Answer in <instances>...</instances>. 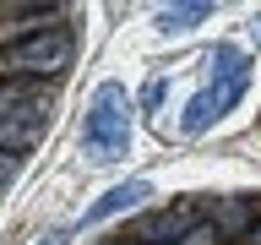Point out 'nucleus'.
Returning <instances> with one entry per match:
<instances>
[{
	"instance_id": "f257e3e1",
	"label": "nucleus",
	"mask_w": 261,
	"mask_h": 245,
	"mask_svg": "<svg viewBox=\"0 0 261 245\" xmlns=\"http://www.w3.org/2000/svg\"><path fill=\"white\" fill-rule=\"evenodd\" d=\"M82 147L93 153V163L125 158V147H130V98H125V87H120V82H103V87L93 93Z\"/></svg>"
},
{
	"instance_id": "f03ea898",
	"label": "nucleus",
	"mask_w": 261,
	"mask_h": 245,
	"mask_svg": "<svg viewBox=\"0 0 261 245\" xmlns=\"http://www.w3.org/2000/svg\"><path fill=\"white\" fill-rule=\"evenodd\" d=\"M65 65H71V33L65 28H38L0 49V77H55Z\"/></svg>"
},
{
	"instance_id": "7ed1b4c3",
	"label": "nucleus",
	"mask_w": 261,
	"mask_h": 245,
	"mask_svg": "<svg viewBox=\"0 0 261 245\" xmlns=\"http://www.w3.org/2000/svg\"><path fill=\"white\" fill-rule=\"evenodd\" d=\"M49 131V98L33 82H0V147H33Z\"/></svg>"
},
{
	"instance_id": "20e7f679",
	"label": "nucleus",
	"mask_w": 261,
	"mask_h": 245,
	"mask_svg": "<svg viewBox=\"0 0 261 245\" xmlns=\"http://www.w3.org/2000/svg\"><path fill=\"white\" fill-rule=\"evenodd\" d=\"M245 82H250V77H212V87H201V93L185 104V120H179L185 136H201L212 120H223V114L245 98Z\"/></svg>"
},
{
	"instance_id": "39448f33",
	"label": "nucleus",
	"mask_w": 261,
	"mask_h": 245,
	"mask_svg": "<svg viewBox=\"0 0 261 245\" xmlns=\"http://www.w3.org/2000/svg\"><path fill=\"white\" fill-rule=\"evenodd\" d=\"M152 196V185L147 180H125V185H114V191H103L93 202V207L82 212V224L76 229H87V224H103V218H114V212H125V207H136V202H147Z\"/></svg>"
},
{
	"instance_id": "423d86ee",
	"label": "nucleus",
	"mask_w": 261,
	"mask_h": 245,
	"mask_svg": "<svg viewBox=\"0 0 261 245\" xmlns=\"http://www.w3.org/2000/svg\"><path fill=\"white\" fill-rule=\"evenodd\" d=\"M185 234H191V207L158 212V218H147V229H142V240H152V245H174V240H185Z\"/></svg>"
},
{
	"instance_id": "0eeeda50",
	"label": "nucleus",
	"mask_w": 261,
	"mask_h": 245,
	"mask_svg": "<svg viewBox=\"0 0 261 245\" xmlns=\"http://www.w3.org/2000/svg\"><path fill=\"white\" fill-rule=\"evenodd\" d=\"M212 6L207 0H196V6H163L158 11V33H191L196 22H207Z\"/></svg>"
},
{
	"instance_id": "6e6552de",
	"label": "nucleus",
	"mask_w": 261,
	"mask_h": 245,
	"mask_svg": "<svg viewBox=\"0 0 261 245\" xmlns=\"http://www.w3.org/2000/svg\"><path fill=\"white\" fill-rule=\"evenodd\" d=\"M245 224H250V207H245V202H228L223 218H218V229H245Z\"/></svg>"
},
{
	"instance_id": "1a4fd4ad",
	"label": "nucleus",
	"mask_w": 261,
	"mask_h": 245,
	"mask_svg": "<svg viewBox=\"0 0 261 245\" xmlns=\"http://www.w3.org/2000/svg\"><path fill=\"white\" fill-rule=\"evenodd\" d=\"M212 240H218V229H212V224H196V229H191V234H185L179 245H212Z\"/></svg>"
},
{
	"instance_id": "9d476101",
	"label": "nucleus",
	"mask_w": 261,
	"mask_h": 245,
	"mask_svg": "<svg viewBox=\"0 0 261 245\" xmlns=\"http://www.w3.org/2000/svg\"><path fill=\"white\" fill-rule=\"evenodd\" d=\"M16 169H22V163H16V153H0V191L16 180Z\"/></svg>"
},
{
	"instance_id": "9b49d317",
	"label": "nucleus",
	"mask_w": 261,
	"mask_h": 245,
	"mask_svg": "<svg viewBox=\"0 0 261 245\" xmlns=\"http://www.w3.org/2000/svg\"><path fill=\"white\" fill-rule=\"evenodd\" d=\"M65 240H71V234H65V229H55V234H44L38 245H65Z\"/></svg>"
},
{
	"instance_id": "f8f14e48",
	"label": "nucleus",
	"mask_w": 261,
	"mask_h": 245,
	"mask_svg": "<svg viewBox=\"0 0 261 245\" xmlns=\"http://www.w3.org/2000/svg\"><path fill=\"white\" fill-rule=\"evenodd\" d=\"M250 38H256V44H261V11L250 16Z\"/></svg>"
},
{
	"instance_id": "ddd939ff",
	"label": "nucleus",
	"mask_w": 261,
	"mask_h": 245,
	"mask_svg": "<svg viewBox=\"0 0 261 245\" xmlns=\"http://www.w3.org/2000/svg\"><path fill=\"white\" fill-rule=\"evenodd\" d=\"M103 245H130V240H103Z\"/></svg>"
},
{
	"instance_id": "4468645a",
	"label": "nucleus",
	"mask_w": 261,
	"mask_h": 245,
	"mask_svg": "<svg viewBox=\"0 0 261 245\" xmlns=\"http://www.w3.org/2000/svg\"><path fill=\"white\" fill-rule=\"evenodd\" d=\"M256 245H261V224H256Z\"/></svg>"
}]
</instances>
